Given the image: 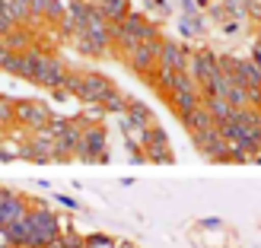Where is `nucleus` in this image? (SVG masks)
<instances>
[{"mask_svg": "<svg viewBox=\"0 0 261 248\" xmlns=\"http://www.w3.org/2000/svg\"><path fill=\"white\" fill-rule=\"evenodd\" d=\"M64 16H67V7H64L61 0H48V7H45V22H61Z\"/></svg>", "mask_w": 261, "mask_h": 248, "instance_id": "obj_21", "label": "nucleus"}, {"mask_svg": "<svg viewBox=\"0 0 261 248\" xmlns=\"http://www.w3.org/2000/svg\"><path fill=\"white\" fill-rule=\"evenodd\" d=\"M127 121L134 124V127H140V130H150L156 121H153V112L143 105V102H137V99H127Z\"/></svg>", "mask_w": 261, "mask_h": 248, "instance_id": "obj_14", "label": "nucleus"}, {"mask_svg": "<svg viewBox=\"0 0 261 248\" xmlns=\"http://www.w3.org/2000/svg\"><path fill=\"white\" fill-rule=\"evenodd\" d=\"M99 10H102V16L109 22H121L127 16V0H102Z\"/></svg>", "mask_w": 261, "mask_h": 248, "instance_id": "obj_18", "label": "nucleus"}, {"mask_svg": "<svg viewBox=\"0 0 261 248\" xmlns=\"http://www.w3.org/2000/svg\"><path fill=\"white\" fill-rule=\"evenodd\" d=\"M55 118L51 108L42 99H13V124H19L22 130H42L48 127V121Z\"/></svg>", "mask_w": 261, "mask_h": 248, "instance_id": "obj_3", "label": "nucleus"}, {"mask_svg": "<svg viewBox=\"0 0 261 248\" xmlns=\"http://www.w3.org/2000/svg\"><path fill=\"white\" fill-rule=\"evenodd\" d=\"M181 124L188 127V134H198V130H207V127H214L217 121L211 118V112H207V108H204V102H201V105L194 108V112H188L185 118H181Z\"/></svg>", "mask_w": 261, "mask_h": 248, "instance_id": "obj_15", "label": "nucleus"}, {"mask_svg": "<svg viewBox=\"0 0 261 248\" xmlns=\"http://www.w3.org/2000/svg\"><path fill=\"white\" fill-rule=\"evenodd\" d=\"M0 124H13V99L0 96Z\"/></svg>", "mask_w": 261, "mask_h": 248, "instance_id": "obj_23", "label": "nucleus"}, {"mask_svg": "<svg viewBox=\"0 0 261 248\" xmlns=\"http://www.w3.org/2000/svg\"><path fill=\"white\" fill-rule=\"evenodd\" d=\"M204 108L211 112V118H214L217 124H220V121H229V118H232V112H236L226 99H204Z\"/></svg>", "mask_w": 261, "mask_h": 248, "instance_id": "obj_16", "label": "nucleus"}, {"mask_svg": "<svg viewBox=\"0 0 261 248\" xmlns=\"http://www.w3.org/2000/svg\"><path fill=\"white\" fill-rule=\"evenodd\" d=\"M143 150H147V159H150V162H172V159H175V156H172V147H169L166 130H163V127H156V124L147 130Z\"/></svg>", "mask_w": 261, "mask_h": 248, "instance_id": "obj_10", "label": "nucleus"}, {"mask_svg": "<svg viewBox=\"0 0 261 248\" xmlns=\"http://www.w3.org/2000/svg\"><path fill=\"white\" fill-rule=\"evenodd\" d=\"M252 61H255V64H258V67H261V42H258V45H255V48H252Z\"/></svg>", "mask_w": 261, "mask_h": 248, "instance_id": "obj_28", "label": "nucleus"}, {"mask_svg": "<svg viewBox=\"0 0 261 248\" xmlns=\"http://www.w3.org/2000/svg\"><path fill=\"white\" fill-rule=\"evenodd\" d=\"M150 7H156V10L166 13V10H169V0H150Z\"/></svg>", "mask_w": 261, "mask_h": 248, "instance_id": "obj_29", "label": "nucleus"}, {"mask_svg": "<svg viewBox=\"0 0 261 248\" xmlns=\"http://www.w3.org/2000/svg\"><path fill=\"white\" fill-rule=\"evenodd\" d=\"M194 147H198L207 159H217V162H229V143L223 140V134H220V127H207V130H198V134H191Z\"/></svg>", "mask_w": 261, "mask_h": 248, "instance_id": "obj_6", "label": "nucleus"}, {"mask_svg": "<svg viewBox=\"0 0 261 248\" xmlns=\"http://www.w3.org/2000/svg\"><path fill=\"white\" fill-rule=\"evenodd\" d=\"M188 64H191V48L181 45V42H166L160 45V64L156 67H169V70H178V73H188Z\"/></svg>", "mask_w": 261, "mask_h": 248, "instance_id": "obj_9", "label": "nucleus"}, {"mask_svg": "<svg viewBox=\"0 0 261 248\" xmlns=\"http://www.w3.org/2000/svg\"><path fill=\"white\" fill-rule=\"evenodd\" d=\"M188 73H191V80L204 89V86L220 73V54H214V51H191Z\"/></svg>", "mask_w": 261, "mask_h": 248, "instance_id": "obj_8", "label": "nucleus"}, {"mask_svg": "<svg viewBox=\"0 0 261 248\" xmlns=\"http://www.w3.org/2000/svg\"><path fill=\"white\" fill-rule=\"evenodd\" d=\"M258 42H261V29H258Z\"/></svg>", "mask_w": 261, "mask_h": 248, "instance_id": "obj_33", "label": "nucleus"}, {"mask_svg": "<svg viewBox=\"0 0 261 248\" xmlns=\"http://www.w3.org/2000/svg\"><path fill=\"white\" fill-rule=\"evenodd\" d=\"M160 45H163V38L160 42H140L137 48H134V54H127V67L134 70L137 76H143V80H147V76L156 70V64H160Z\"/></svg>", "mask_w": 261, "mask_h": 248, "instance_id": "obj_7", "label": "nucleus"}, {"mask_svg": "<svg viewBox=\"0 0 261 248\" xmlns=\"http://www.w3.org/2000/svg\"><path fill=\"white\" fill-rule=\"evenodd\" d=\"M127 99H130V96H124L121 89L115 86L112 93H109L106 99H102V108H106L109 115H124V112H127Z\"/></svg>", "mask_w": 261, "mask_h": 248, "instance_id": "obj_17", "label": "nucleus"}, {"mask_svg": "<svg viewBox=\"0 0 261 248\" xmlns=\"http://www.w3.org/2000/svg\"><path fill=\"white\" fill-rule=\"evenodd\" d=\"M64 76H67V64H64L55 51H38V58H35V70H32V80L35 86H42V89H61L64 86Z\"/></svg>", "mask_w": 261, "mask_h": 248, "instance_id": "obj_2", "label": "nucleus"}, {"mask_svg": "<svg viewBox=\"0 0 261 248\" xmlns=\"http://www.w3.org/2000/svg\"><path fill=\"white\" fill-rule=\"evenodd\" d=\"M0 159H4V162L19 159V147H0Z\"/></svg>", "mask_w": 261, "mask_h": 248, "instance_id": "obj_25", "label": "nucleus"}, {"mask_svg": "<svg viewBox=\"0 0 261 248\" xmlns=\"http://www.w3.org/2000/svg\"><path fill=\"white\" fill-rule=\"evenodd\" d=\"M181 32H185V35L204 32V16H201V13H185V19H181Z\"/></svg>", "mask_w": 261, "mask_h": 248, "instance_id": "obj_20", "label": "nucleus"}, {"mask_svg": "<svg viewBox=\"0 0 261 248\" xmlns=\"http://www.w3.org/2000/svg\"><path fill=\"white\" fill-rule=\"evenodd\" d=\"M115 89V83L109 80L106 73H96V70H80V86H76L73 99L83 102V105H102V99Z\"/></svg>", "mask_w": 261, "mask_h": 248, "instance_id": "obj_4", "label": "nucleus"}, {"mask_svg": "<svg viewBox=\"0 0 261 248\" xmlns=\"http://www.w3.org/2000/svg\"><path fill=\"white\" fill-rule=\"evenodd\" d=\"M181 10H185V13H194V0H181Z\"/></svg>", "mask_w": 261, "mask_h": 248, "instance_id": "obj_31", "label": "nucleus"}, {"mask_svg": "<svg viewBox=\"0 0 261 248\" xmlns=\"http://www.w3.org/2000/svg\"><path fill=\"white\" fill-rule=\"evenodd\" d=\"M198 226H204V229H217V226H223V223H220L217 216H207V219H201Z\"/></svg>", "mask_w": 261, "mask_h": 248, "instance_id": "obj_27", "label": "nucleus"}, {"mask_svg": "<svg viewBox=\"0 0 261 248\" xmlns=\"http://www.w3.org/2000/svg\"><path fill=\"white\" fill-rule=\"evenodd\" d=\"M61 236V216L45 204L29 207V248H45L51 239Z\"/></svg>", "mask_w": 261, "mask_h": 248, "instance_id": "obj_1", "label": "nucleus"}, {"mask_svg": "<svg viewBox=\"0 0 261 248\" xmlns=\"http://www.w3.org/2000/svg\"><path fill=\"white\" fill-rule=\"evenodd\" d=\"M51 96H55L58 102H67V99H73V96H70V93H67L64 86H61V89H51Z\"/></svg>", "mask_w": 261, "mask_h": 248, "instance_id": "obj_26", "label": "nucleus"}, {"mask_svg": "<svg viewBox=\"0 0 261 248\" xmlns=\"http://www.w3.org/2000/svg\"><path fill=\"white\" fill-rule=\"evenodd\" d=\"M83 248H118V242L112 236H106V232H89L83 239Z\"/></svg>", "mask_w": 261, "mask_h": 248, "instance_id": "obj_19", "label": "nucleus"}, {"mask_svg": "<svg viewBox=\"0 0 261 248\" xmlns=\"http://www.w3.org/2000/svg\"><path fill=\"white\" fill-rule=\"evenodd\" d=\"M73 156H76V159H83V162H109V153H106V130H102L99 124H86Z\"/></svg>", "mask_w": 261, "mask_h": 248, "instance_id": "obj_5", "label": "nucleus"}, {"mask_svg": "<svg viewBox=\"0 0 261 248\" xmlns=\"http://www.w3.org/2000/svg\"><path fill=\"white\" fill-rule=\"evenodd\" d=\"M55 201L64 207V210H80V201L70 198V194H55Z\"/></svg>", "mask_w": 261, "mask_h": 248, "instance_id": "obj_24", "label": "nucleus"}, {"mask_svg": "<svg viewBox=\"0 0 261 248\" xmlns=\"http://www.w3.org/2000/svg\"><path fill=\"white\" fill-rule=\"evenodd\" d=\"M121 25L137 38V42H160V29H156V22H150L143 13H134V10H127V16L121 19Z\"/></svg>", "mask_w": 261, "mask_h": 248, "instance_id": "obj_11", "label": "nucleus"}, {"mask_svg": "<svg viewBox=\"0 0 261 248\" xmlns=\"http://www.w3.org/2000/svg\"><path fill=\"white\" fill-rule=\"evenodd\" d=\"M7 232V242L13 248H29V213H25L22 219H13V223L4 226Z\"/></svg>", "mask_w": 261, "mask_h": 248, "instance_id": "obj_13", "label": "nucleus"}, {"mask_svg": "<svg viewBox=\"0 0 261 248\" xmlns=\"http://www.w3.org/2000/svg\"><path fill=\"white\" fill-rule=\"evenodd\" d=\"M4 45H7L10 51H25V48H32V45H35V32H32V25H25V22L13 25V29L4 35Z\"/></svg>", "mask_w": 261, "mask_h": 248, "instance_id": "obj_12", "label": "nucleus"}, {"mask_svg": "<svg viewBox=\"0 0 261 248\" xmlns=\"http://www.w3.org/2000/svg\"><path fill=\"white\" fill-rule=\"evenodd\" d=\"M45 248H67V245H64V239H61V236H58V239H51V242H48V245H45Z\"/></svg>", "mask_w": 261, "mask_h": 248, "instance_id": "obj_30", "label": "nucleus"}, {"mask_svg": "<svg viewBox=\"0 0 261 248\" xmlns=\"http://www.w3.org/2000/svg\"><path fill=\"white\" fill-rule=\"evenodd\" d=\"M45 7H48V0H29V19H45ZM32 22H25V25H32Z\"/></svg>", "mask_w": 261, "mask_h": 248, "instance_id": "obj_22", "label": "nucleus"}, {"mask_svg": "<svg viewBox=\"0 0 261 248\" xmlns=\"http://www.w3.org/2000/svg\"><path fill=\"white\" fill-rule=\"evenodd\" d=\"M118 248H137V245H130V242H118Z\"/></svg>", "mask_w": 261, "mask_h": 248, "instance_id": "obj_32", "label": "nucleus"}]
</instances>
